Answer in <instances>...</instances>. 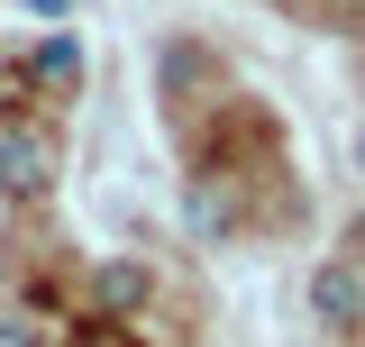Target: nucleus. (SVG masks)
<instances>
[{"mask_svg": "<svg viewBox=\"0 0 365 347\" xmlns=\"http://www.w3.org/2000/svg\"><path fill=\"white\" fill-rule=\"evenodd\" d=\"M311 320H319V329H338V338H347V329H365V274H356L347 256L311 265Z\"/></svg>", "mask_w": 365, "mask_h": 347, "instance_id": "f257e3e1", "label": "nucleus"}, {"mask_svg": "<svg viewBox=\"0 0 365 347\" xmlns=\"http://www.w3.org/2000/svg\"><path fill=\"white\" fill-rule=\"evenodd\" d=\"M347 247H356V256H365V219H356V228H347Z\"/></svg>", "mask_w": 365, "mask_h": 347, "instance_id": "423d86ee", "label": "nucleus"}, {"mask_svg": "<svg viewBox=\"0 0 365 347\" xmlns=\"http://www.w3.org/2000/svg\"><path fill=\"white\" fill-rule=\"evenodd\" d=\"M46 183H55V146L37 129H0V192L9 201H37Z\"/></svg>", "mask_w": 365, "mask_h": 347, "instance_id": "f03ea898", "label": "nucleus"}, {"mask_svg": "<svg viewBox=\"0 0 365 347\" xmlns=\"http://www.w3.org/2000/svg\"><path fill=\"white\" fill-rule=\"evenodd\" d=\"M356 9H365V0H356Z\"/></svg>", "mask_w": 365, "mask_h": 347, "instance_id": "0eeeda50", "label": "nucleus"}, {"mask_svg": "<svg viewBox=\"0 0 365 347\" xmlns=\"http://www.w3.org/2000/svg\"><path fill=\"white\" fill-rule=\"evenodd\" d=\"M37 74H46V83H73V74H83L73 37H46V46H37Z\"/></svg>", "mask_w": 365, "mask_h": 347, "instance_id": "20e7f679", "label": "nucleus"}, {"mask_svg": "<svg viewBox=\"0 0 365 347\" xmlns=\"http://www.w3.org/2000/svg\"><path fill=\"white\" fill-rule=\"evenodd\" d=\"M155 302V274L137 256H110L101 274H91V311H110V320H137V311Z\"/></svg>", "mask_w": 365, "mask_h": 347, "instance_id": "7ed1b4c3", "label": "nucleus"}, {"mask_svg": "<svg viewBox=\"0 0 365 347\" xmlns=\"http://www.w3.org/2000/svg\"><path fill=\"white\" fill-rule=\"evenodd\" d=\"M0 347H37V329L28 320H0Z\"/></svg>", "mask_w": 365, "mask_h": 347, "instance_id": "39448f33", "label": "nucleus"}]
</instances>
